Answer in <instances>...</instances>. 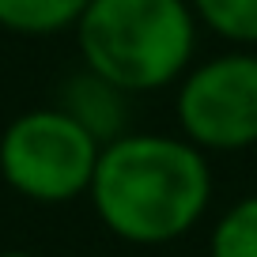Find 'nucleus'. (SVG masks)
Instances as JSON below:
<instances>
[{
	"label": "nucleus",
	"mask_w": 257,
	"mask_h": 257,
	"mask_svg": "<svg viewBox=\"0 0 257 257\" xmlns=\"http://www.w3.org/2000/svg\"><path fill=\"white\" fill-rule=\"evenodd\" d=\"M216 197L208 152L182 133L128 128L106 140L87 201L98 223L128 246H170L201 227Z\"/></svg>",
	"instance_id": "obj_1"
},
{
	"label": "nucleus",
	"mask_w": 257,
	"mask_h": 257,
	"mask_svg": "<svg viewBox=\"0 0 257 257\" xmlns=\"http://www.w3.org/2000/svg\"><path fill=\"white\" fill-rule=\"evenodd\" d=\"M72 31L80 61L133 98L174 87L201 42L189 0H91Z\"/></svg>",
	"instance_id": "obj_2"
},
{
	"label": "nucleus",
	"mask_w": 257,
	"mask_h": 257,
	"mask_svg": "<svg viewBox=\"0 0 257 257\" xmlns=\"http://www.w3.org/2000/svg\"><path fill=\"white\" fill-rule=\"evenodd\" d=\"M102 140H95L61 106H34L0 133V178L34 204H68L87 197Z\"/></svg>",
	"instance_id": "obj_3"
},
{
	"label": "nucleus",
	"mask_w": 257,
	"mask_h": 257,
	"mask_svg": "<svg viewBox=\"0 0 257 257\" xmlns=\"http://www.w3.org/2000/svg\"><path fill=\"white\" fill-rule=\"evenodd\" d=\"M178 133L208 155L257 144V49H223L193 61L174 83Z\"/></svg>",
	"instance_id": "obj_4"
},
{
	"label": "nucleus",
	"mask_w": 257,
	"mask_h": 257,
	"mask_svg": "<svg viewBox=\"0 0 257 257\" xmlns=\"http://www.w3.org/2000/svg\"><path fill=\"white\" fill-rule=\"evenodd\" d=\"M57 106H61L68 117H76L87 128L95 140H113L121 133H128V121H133V95L110 83L106 76L91 72L87 64H80L68 80L57 91Z\"/></svg>",
	"instance_id": "obj_5"
},
{
	"label": "nucleus",
	"mask_w": 257,
	"mask_h": 257,
	"mask_svg": "<svg viewBox=\"0 0 257 257\" xmlns=\"http://www.w3.org/2000/svg\"><path fill=\"white\" fill-rule=\"evenodd\" d=\"M91 0H0V27L23 38H49L72 31Z\"/></svg>",
	"instance_id": "obj_6"
},
{
	"label": "nucleus",
	"mask_w": 257,
	"mask_h": 257,
	"mask_svg": "<svg viewBox=\"0 0 257 257\" xmlns=\"http://www.w3.org/2000/svg\"><path fill=\"white\" fill-rule=\"evenodd\" d=\"M193 16L212 38L234 49H257V0H189Z\"/></svg>",
	"instance_id": "obj_7"
},
{
	"label": "nucleus",
	"mask_w": 257,
	"mask_h": 257,
	"mask_svg": "<svg viewBox=\"0 0 257 257\" xmlns=\"http://www.w3.org/2000/svg\"><path fill=\"white\" fill-rule=\"evenodd\" d=\"M208 257H257V193L227 204L208 231Z\"/></svg>",
	"instance_id": "obj_8"
},
{
	"label": "nucleus",
	"mask_w": 257,
	"mask_h": 257,
	"mask_svg": "<svg viewBox=\"0 0 257 257\" xmlns=\"http://www.w3.org/2000/svg\"><path fill=\"white\" fill-rule=\"evenodd\" d=\"M0 257H34V253H27V249H4Z\"/></svg>",
	"instance_id": "obj_9"
}]
</instances>
